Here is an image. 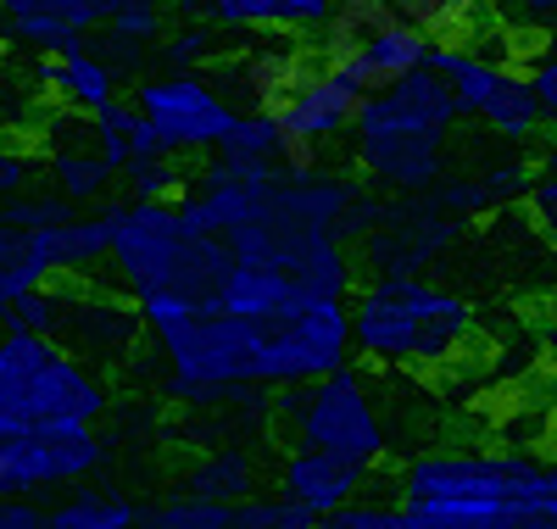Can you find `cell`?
Masks as SVG:
<instances>
[{
    "instance_id": "cell-21",
    "label": "cell",
    "mask_w": 557,
    "mask_h": 529,
    "mask_svg": "<svg viewBox=\"0 0 557 529\" xmlns=\"http://www.w3.org/2000/svg\"><path fill=\"white\" fill-rule=\"evenodd\" d=\"M45 179H51V196L67 201L73 212L78 207H107L112 189H117V173L96 157V146H51Z\"/></svg>"
},
{
    "instance_id": "cell-32",
    "label": "cell",
    "mask_w": 557,
    "mask_h": 529,
    "mask_svg": "<svg viewBox=\"0 0 557 529\" xmlns=\"http://www.w3.org/2000/svg\"><path fill=\"white\" fill-rule=\"evenodd\" d=\"M107 39H123V45H162L168 34V12L151 7V0H112V23L101 28Z\"/></svg>"
},
{
    "instance_id": "cell-11",
    "label": "cell",
    "mask_w": 557,
    "mask_h": 529,
    "mask_svg": "<svg viewBox=\"0 0 557 529\" xmlns=\"http://www.w3.org/2000/svg\"><path fill=\"white\" fill-rule=\"evenodd\" d=\"M462 239V223L441 218L424 196L418 201H385V223L357 246V268L374 279H424V268Z\"/></svg>"
},
{
    "instance_id": "cell-29",
    "label": "cell",
    "mask_w": 557,
    "mask_h": 529,
    "mask_svg": "<svg viewBox=\"0 0 557 529\" xmlns=\"http://www.w3.org/2000/svg\"><path fill=\"white\" fill-rule=\"evenodd\" d=\"M117 184L128 189L123 201H134V207H178L190 173H184L173 157H157V162H128V168L117 173Z\"/></svg>"
},
{
    "instance_id": "cell-30",
    "label": "cell",
    "mask_w": 557,
    "mask_h": 529,
    "mask_svg": "<svg viewBox=\"0 0 557 529\" xmlns=\"http://www.w3.org/2000/svg\"><path fill=\"white\" fill-rule=\"evenodd\" d=\"M139 118L134 112V101H112L107 112H96L89 118V146H96V157L112 168V173H123L128 162H134V134H139Z\"/></svg>"
},
{
    "instance_id": "cell-24",
    "label": "cell",
    "mask_w": 557,
    "mask_h": 529,
    "mask_svg": "<svg viewBox=\"0 0 557 529\" xmlns=\"http://www.w3.org/2000/svg\"><path fill=\"white\" fill-rule=\"evenodd\" d=\"M212 162H218L223 173H240V179H268V173H278L285 162H278V128H273V118H268V112L240 118L235 134L223 139V151H218Z\"/></svg>"
},
{
    "instance_id": "cell-40",
    "label": "cell",
    "mask_w": 557,
    "mask_h": 529,
    "mask_svg": "<svg viewBox=\"0 0 557 529\" xmlns=\"http://www.w3.org/2000/svg\"><path fill=\"white\" fill-rule=\"evenodd\" d=\"M0 529H51L39 502H0Z\"/></svg>"
},
{
    "instance_id": "cell-18",
    "label": "cell",
    "mask_w": 557,
    "mask_h": 529,
    "mask_svg": "<svg viewBox=\"0 0 557 529\" xmlns=\"http://www.w3.org/2000/svg\"><path fill=\"white\" fill-rule=\"evenodd\" d=\"M134 334H139V312L123 296L67 291V312H62L57 346H73V357L78 352H123V346H134Z\"/></svg>"
},
{
    "instance_id": "cell-7",
    "label": "cell",
    "mask_w": 557,
    "mask_h": 529,
    "mask_svg": "<svg viewBox=\"0 0 557 529\" xmlns=\"http://www.w3.org/2000/svg\"><path fill=\"white\" fill-rule=\"evenodd\" d=\"M134 112L151 123L162 151L178 157H218L223 139L235 134L240 112L212 89L207 73H146L134 84Z\"/></svg>"
},
{
    "instance_id": "cell-13",
    "label": "cell",
    "mask_w": 557,
    "mask_h": 529,
    "mask_svg": "<svg viewBox=\"0 0 557 529\" xmlns=\"http://www.w3.org/2000/svg\"><path fill=\"white\" fill-rule=\"evenodd\" d=\"M535 179H541V168L524 162V157H507L496 168H451V173H441V184L424 201L451 223H474V218H485L507 201H530Z\"/></svg>"
},
{
    "instance_id": "cell-4",
    "label": "cell",
    "mask_w": 557,
    "mask_h": 529,
    "mask_svg": "<svg viewBox=\"0 0 557 529\" xmlns=\"http://www.w3.org/2000/svg\"><path fill=\"white\" fill-rule=\"evenodd\" d=\"M474 334V307L430 279H368L351 296V346L380 368H446Z\"/></svg>"
},
{
    "instance_id": "cell-33",
    "label": "cell",
    "mask_w": 557,
    "mask_h": 529,
    "mask_svg": "<svg viewBox=\"0 0 557 529\" xmlns=\"http://www.w3.org/2000/svg\"><path fill=\"white\" fill-rule=\"evenodd\" d=\"M67 218H78L67 201H57V196H45V189H28V196H17V201H7L0 207V223L7 229H17V234H39V229H57V223H67Z\"/></svg>"
},
{
    "instance_id": "cell-8",
    "label": "cell",
    "mask_w": 557,
    "mask_h": 529,
    "mask_svg": "<svg viewBox=\"0 0 557 529\" xmlns=\"http://www.w3.org/2000/svg\"><path fill=\"white\" fill-rule=\"evenodd\" d=\"M107 435L89 423H23L7 463V491L0 502H39L51 491H78L89 473L107 468Z\"/></svg>"
},
{
    "instance_id": "cell-16",
    "label": "cell",
    "mask_w": 557,
    "mask_h": 529,
    "mask_svg": "<svg viewBox=\"0 0 557 529\" xmlns=\"http://www.w3.org/2000/svg\"><path fill=\"white\" fill-rule=\"evenodd\" d=\"M301 302H318V296H301L296 284L285 273H273V268L235 262V268H228V279H223V291L207 302V312H228V318H240V323L273 329V323H285Z\"/></svg>"
},
{
    "instance_id": "cell-17",
    "label": "cell",
    "mask_w": 557,
    "mask_h": 529,
    "mask_svg": "<svg viewBox=\"0 0 557 529\" xmlns=\"http://www.w3.org/2000/svg\"><path fill=\"white\" fill-rule=\"evenodd\" d=\"M178 17H201L212 28H278L318 39L330 28V0H212V7H178Z\"/></svg>"
},
{
    "instance_id": "cell-9",
    "label": "cell",
    "mask_w": 557,
    "mask_h": 529,
    "mask_svg": "<svg viewBox=\"0 0 557 529\" xmlns=\"http://www.w3.org/2000/svg\"><path fill=\"white\" fill-rule=\"evenodd\" d=\"M351 302H301L285 323L268 329V391H296L351 368Z\"/></svg>"
},
{
    "instance_id": "cell-42",
    "label": "cell",
    "mask_w": 557,
    "mask_h": 529,
    "mask_svg": "<svg viewBox=\"0 0 557 529\" xmlns=\"http://www.w3.org/2000/svg\"><path fill=\"white\" fill-rule=\"evenodd\" d=\"M541 179H552V184H557V139L541 151Z\"/></svg>"
},
{
    "instance_id": "cell-28",
    "label": "cell",
    "mask_w": 557,
    "mask_h": 529,
    "mask_svg": "<svg viewBox=\"0 0 557 529\" xmlns=\"http://www.w3.org/2000/svg\"><path fill=\"white\" fill-rule=\"evenodd\" d=\"M62 312H67V284H39V291L17 296L7 312H0V329H7V334H39V341H57V334H62Z\"/></svg>"
},
{
    "instance_id": "cell-10",
    "label": "cell",
    "mask_w": 557,
    "mask_h": 529,
    "mask_svg": "<svg viewBox=\"0 0 557 529\" xmlns=\"http://www.w3.org/2000/svg\"><path fill=\"white\" fill-rule=\"evenodd\" d=\"M268 118L278 128V162H285V173H301V168H318V157H323L330 139L351 134L357 101L318 62H307L296 73V84L278 95V107Z\"/></svg>"
},
{
    "instance_id": "cell-22",
    "label": "cell",
    "mask_w": 557,
    "mask_h": 529,
    "mask_svg": "<svg viewBox=\"0 0 557 529\" xmlns=\"http://www.w3.org/2000/svg\"><path fill=\"white\" fill-rule=\"evenodd\" d=\"M45 84H51L62 101L73 107V112H84V118H96V112H107L112 101H123L117 95V73L96 57V45H84V51H73V57H62V62H45Z\"/></svg>"
},
{
    "instance_id": "cell-37",
    "label": "cell",
    "mask_w": 557,
    "mask_h": 529,
    "mask_svg": "<svg viewBox=\"0 0 557 529\" xmlns=\"http://www.w3.org/2000/svg\"><path fill=\"white\" fill-rule=\"evenodd\" d=\"M34 157L23 151V146H0V207L7 201H17V196H28L34 189Z\"/></svg>"
},
{
    "instance_id": "cell-20",
    "label": "cell",
    "mask_w": 557,
    "mask_h": 529,
    "mask_svg": "<svg viewBox=\"0 0 557 529\" xmlns=\"http://www.w3.org/2000/svg\"><path fill=\"white\" fill-rule=\"evenodd\" d=\"M0 23H7V34L17 45H28V51L45 57V62H62V57H73V51L89 45V34H78L67 23L62 0H7V7H0Z\"/></svg>"
},
{
    "instance_id": "cell-39",
    "label": "cell",
    "mask_w": 557,
    "mask_h": 529,
    "mask_svg": "<svg viewBox=\"0 0 557 529\" xmlns=\"http://www.w3.org/2000/svg\"><path fill=\"white\" fill-rule=\"evenodd\" d=\"M524 207H530V218L557 239V184H552V179H535V189H530V201H524Z\"/></svg>"
},
{
    "instance_id": "cell-27",
    "label": "cell",
    "mask_w": 557,
    "mask_h": 529,
    "mask_svg": "<svg viewBox=\"0 0 557 529\" xmlns=\"http://www.w3.org/2000/svg\"><path fill=\"white\" fill-rule=\"evenodd\" d=\"M157 57H162V73H207L218 62V28L201 17H178L162 34Z\"/></svg>"
},
{
    "instance_id": "cell-14",
    "label": "cell",
    "mask_w": 557,
    "mask_h": 529,
    "mask_svg": "<svg viewBox=\"0 0 557 529\" xmlns=\"http://www.w3.org/2000/svg\"><path fill=\"white\" fill-rule=\"evenodd\" d=\"M273 479H278V496H285L290 507H301V513H312V518L323 524V518H335L341 507L357 502V491H362L368 473H357L351 463L323 457V452L290 446L285 457H278V473H273Z\"/></svg>"
},
{
    "instance_id": "cell-15",
    "label": "cell",
    "mask_w": 557,
    "mask_h": 529,
    "mask_svg": "<svg viewBox=\"0 0 557 529\" xmlns=\"http://www.w3.org/2000/svg\"><path fill=\"white\" fill-rule=\"evenodd\" d=\"M28 251H34V262L45 268L51 284H84V279H96L107 268L112 229H107L101 212H78V218H67L57 229L28 234Z\"/></svg>"
},
{
    "instance_id": "cell-43",
    "label": "cell",
    "mask_w": 557,
    "mask_h": 529,
    "mask_svg": "<svg viewBox=\"0 0 557 529\" xmlns=\"http://www.w3.org/2000/svg\"><path fill=\"white\" fill-rule=\"evenodd\" d=\"M546 396H552V407H557V357H552V368H546Z\"/></svg>"
},
{
    "instance_id": "cell-31",
    "label": "cell",
    "mask_w": 557,
    "mask_h": 529,
    "mask_svg": "<svg viewBox=\"0 0 557 529\" xmlns=\"http://www.w3.org/2000/svg\"><path fill=\"white\" fill-rule=\"evenodd\" d=\"M39 284H51V279H45V268L34 262L28 234H17V229L0 223V312H7L17 296L39 291Z\"/></svg>"
},
{
    "instance_id": "cell-1",
    "label": "cell",
    "mask_w": 557,
    "mask_h": 529,
    "mask_svg": "<svg viewBox=\"0 0 557 529\" xmlns=\"http://www.w3.org/2000/svg\"><path fill=\"white\" fill-rule=\"evenodd\" d=\"M457 123L462 112L451 89L430 67H418L357 107V123L346 134L351 173L374 196H396V201L430 196L446 173V146Z\"/></svg>"
},
{
    "instance_id": "cell-3",
    "label": "cell",
    "mask_w": 557,
    "mask_h": 529,
    "mask_svg": "<svg viewBox=\"0 0 557 529\" xmlns=\"http://www.w3.org/2000/svg\"><path fill=\"white\" fill-rule=\"evenodd\" d=\"M96 212L112 229V251H107L112 296H128L134 307L157 302V296H178V302L207 307L223 291L228 268H235L223 239L196 234L178 218V207H134V201L112 196Z\"/></svg>"
},
{
    "instance_id": "cell-35",
    "label": "cell",
    "mask_w": 557,
    "mask_h": 529,
    "mask_svg": "<svg viewBox=\"0 0 557 529\" xmlns=\"http://www.w3.org/2000/svg\"><path fill=\"white\" fill-rule=\"evenodd\" d=\"M323 529H412L401 502H351L335 518H323Z\"/></svg>"
},
{
    "instance_id": "cell-19",
    "label": "cell",
    "mask_w": 557,
    "mask_h": 529,
    "mask_svg": "<svg viewBox=\"0 0 557 529\" xmlns=\"http://www.w3.org/2000/svg\"><path fill=\"white\" fill-rule=\"evenodd\" d=\"M262 479H257V457L246 446H212L201 452L190 468L178 473V496H196V502H218V507H240L257 491Z\"/></svg>"
},
{
    "instance_id": "cell-41",
    "label": "cell",
    "mask_w": 557,
    "mask_h": 529,
    "mask_svg": "<svg viewBox=\"0 0 557 529\" xmlns=\"http://www.w3.org/2000/svg\"><path fill=\"white\" fill-rule=\"evenodd\" d=\"M17 429L12 418H0V491H7V463H12V446H17Z\"/></svg>"
},
{
    "instance_id": "cell-38",
    "label": "cell",
    "mask_w": 557,
    "mask_h": 529,
    "mask_svg": "<svg viewBox=\"0 0 557 529\" xmlns=\"http://www.w3.org/2000/svg\"><path fill=\"white\" fill-rule=\"evenodd\" d=\"M507 17L524 23V28H535V34H546V45L557 39V0H530V7H513Z\"/></svg>"
},
{
    "instance_id": "cell-36",
    "label": "cell",
    "mask_w": 557,
    "mask_h": 529,
    "mask_svg": "<svg viewBox=\"0 0 557 529\" xmlns=\"http://www.w3.org/2000/svg\"><path fill=\"white\" fill-rule=\"evenodd\" d=\"M524 78L535 84V101H541L546 123L557 128V39H552V45H541V51H535V62L524 67Z\"/></svg>"
},
{
    "instance_id": "cell-34",
    "label": "cell",
    "mask_w": 557,
    "mask_h": 529,
    "mask_svg": "<svg viewBox=\"0 0 557 529\" xmlns=\"http://www.w3.org/2000/svg\"><path fill=\"white\" fill-rule=\"evenodd\" d=\"M235 529H323L312 513L290 507L285 496H251L235 507Z\"/></svg>"
},
{
    "instance_id": "cell-2",
    "label": "cell",
    "mask_w": 557,
    "mask_h": 529,
    "mask_svg": "<svg viewBox=\"0 0 557 529\" xmlns=\"http://www.w3.org/2000/svg\"><path fill=\"white\" fill-rule=\"evenodd\" d=\"M535 468L530 452H424L396 479L401 513L412 529H535Z\"/></svg>"
},
{
    "instance_id": "cell-12",
    "label": "cell",
    "mask_w": 557,
    "mask_h": 529,
    "mask_svg": "<svg viewBox=\"0 0 557 529\" xmlns=\"http://www.w3.org/2000/svg\"><path fill=\"white\" fill-rule=\"evenodd\" d=\"M301 67H307V62H301L296 45H278V39L262 45V39H257V45H246V51H235V57H218V62L207 67V78H212V89H218L240 118H251V112H273L278 95L296 84Z\"/></svg>"
},
{
    "instance_id": "cell-5",
    "label": "cell",
    "mask_w": 557,
    "mask_h": 529,
    "mask_svg": "<svg viewBox=\"0 0 557 529\" xmlns=\"http://www.w3.org/2000/svg\"><path fill=\"white\" fill-rule=\"evenodd\" d=\"M112 407V391L84 357L39 334L0 329V418L12 423H89Z\"/></svg>"
},
{
    "instance_id": "cell-26",
    "label": "cell",
    "mask_w": 557,
    "mask_h": 529,
    "mask_svg": "<svg viewBox=\"0 0 557 529\" xmlns=\"http://www.w3.org/2000/svg\"><path fill=\"white\" fill-rule=\"evenodd\" d=\"M134 529H235V507L196 502V496H162V502H139Z\"/></svg>"
},
{
    "instance_id": "cell-6",
    "label": "cell",
    "mask_w": 557,
    "mask_h": 529,
    "mask_svg": "<svg viewBox=\"0 0 557 529\" xmlns=\"http://www.w3.org/2000/svg\"><path fill=\"white\" fill-rule=\"evenodd\" d=\"M273 418L290 423V441L301 452H323L335 463H351L357 473H374L391 452V429L385 413L368 391V379L357 368L318 379V384H296V391L273 396Z\"/></svg>"
},
{
    "instance_id": "cell-25",
    "label": "cell",
    "mask_w": 557,
    "mask_h": 529,
    "mask_svg": "<svg viewBox=\"0 0 557 529\" xmlns=\"http://www.w3.org/2000/svg\"><path fill=\"white\" fill-rule=\"evenodd\" d=\"M134 513H139V502H128L117 491H101V485H78L62 502L45 507L51 529H134Z\"/></svg>"
},
{
    "instance_id": "cell-23",
    "label": "cell",
    "mask_w": 557,
    "mask_h": 529,
    "mask_svg": "<svg viewBox=\"0 0 557 529\" xmlns=\"http://www.w3.org/2000/svg\"><path fill=\"white\" fill-rule=\"evenodd\" d=\"M480 123H485L496 139H507V146H530V139H541L546 112H541V101H535V84L524 78V67H507V73H502V84L491 89Z\"/></svg>"
}]
</instances>
